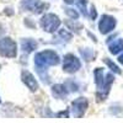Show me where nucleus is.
Wrapping results in <instances>:
<instances>
[{
	"label": "nucleus",
	"instance_id": "nucleus-1",
	"mask_svg": "<svg viewBox=\"0 0 123 123\" xmlns=\"http://www.w3.org/2000/svg\"><path fill=\"white\" fill-rule=\"evenodd\" d=\"M115 76L113 74H105L104 70L101 68H97L95 70V81H96V85H97V97L98 100H105L106 96L108 95L110 92V87L111 84L113 83Z\"/></svg>",
	"mask_w": 123,
	"mask_h": 123
},
{
	"label": "nucleus",
	"instance_id": "nucleus-2",
	"mask_svg": "<svg viewBox=\"0 0 123 123\" xmlns=\"http://www.w3.org/2000/svg\"><path fill=\"white\" fill-rule=\"evenodd\" d=\"M59 55L54 50H43L35 55V64L37 67V71L47 70V67L49 65L59 64Z\"/></svg>",
	"mask_w": 123,
	"mask_h": 123
},
{
	"label": "nucleus",
	"instance_id": "nucleus-3",
	"mask_svg": "<svg viewBox=\"0 0 123 123\" xmlns=\"http://www.w3.org/2000/svg\"><path fill=\"white\" fill-rule=\"evenodd\" d=\"M60 26V20L54 14H46L41 18V27H42L46 32H54Z\"/></svg>",
	"mask_w": 123,
	"mask_h": 123
},
{
	"label": "nucleus",
	"instance_id": "nucleus-4",
	"mask_svg": "<svg viewBox=\"0 0 123 123\" xmlns=\"http://www.w3.org/2000/svg\"><path fill=\"white\" fill-rule=\"evenodd\" d=\"M0 55L6 58H15L16 57V43L11 38H3L0 39Z\"/></svg>",
	"mask_w": 123,
	"mask_h": 123
},
{
	"label": "nucleus",
	"instance_id": "nucleus-5",
	"mask_svg": "<svg viewBox=\"0 0 123 123\" xmlns=\"http://www.w3.org/2000/svg\"><path fill=\"white\" fill-rule=\"evenodd\" d=\"M81 67L80 60L74 54H67L63 60V70L67 73H75Z\"/></svg>",
	"mask_w": 123,
	"mask_h": 123
},
{
	"label": "nucleus",
	"instance_id": "nucleus-6",
	"mask_svg": "<svg viewBox=\"0 0 123 123\" xmlns=\"http://www.w3.org/2000/svg\"><path fill=\"white\" fill-rule=\"evenodd\" d=\"M116 27V18L110 15H104L98 22V30L102 35H107Z\"/></svg>",
	"mask_w": 123,
	"mask_h": 123
},
{
	"label": "nucleus",
	"instance_id": "nucleus-7",
	"mask_svg": "<svg viewBox=\"0 0 123 123\" xmlns=\"http://www.w3.org/2000/svg\"><path fill=\"white\" fill-rule=\"evenodd\" d=\"M71 113H73L74 117L76 118H80L85 113V111L87 108V100L84 98V97H79L76 100L73 101V104H71Z\"/></svg>",
	"mask_w": 123,
	"mask_h": 123
},
{
	"label": "nucleus",
	"instance_id": "nucleus-8",
	"mask_svg": "<svg viewBox=\"0 0 123 123\" xmlns=\"http://www.w3.org/2000/svg\"><path fill=\"white\" fill-rule=\"evenodd\" d=\"M21 6L27 11H35L36 10V12H41L43 9L48 7L47 4H42L39 0H22Z\"/></svg>",
	"mask_w": 123,
	"mask_h": 123
},
{
	"label": "nucleus",
	"instance_id": "nucleus-9",
	"mask_svg": "<svg viewBox=\"0 0 123 123\" xmlns=\"http://www.w3.org/2000/svg\"><path fill=\"white\" fill-rule=\"evenodd\" d=\"M22 81L24 84L31 90V91H37L38 90V83L36 81L35 76L27 70L22 71Z\"/></svg>",
	"mask_w": 123,
	"mask_h": 123
},
{
	"label": "nucleus",
	"instance_id": "nucleus-10",
	"mask_svg": "<svg viewBox=\"0 0 123 123\" xmlns=\"http://www.w3.org/2000/svg\"><path fill=\"white\" fill-rule=\"evenodd\" d=\"M21 48L24 50V53H31L32 50H35L37 48V42H36V41H33V39H30V38L22 39Z\"/></svg>",
	"mask_w": 123,
	"mask_h": 123
},
{
	"label": "nucleus",
	"instance_id": "nucleus-11",
	"mask_svg": "<svg viewBox=\"0 0 123 123\" xmlns=\"http://www.w3.org/2000/svg\"><path fill=\"white\" fill-rule=\"evenodd\" d=\"M67 89H68V87H67L65 85L58 84V85H54V86H53L52 92H53V95H54L55 97L63 98V97H65V96L68 95V90H67Z\"/></svg>",
	"mask_w": 123,
	"mask_h": 123
},
{
	"label": "nucleus",
	"instance_id": "nucleus-12",
	"mask_svg": "<svg viewBox=\"0 0 123 123\" xmlns=\"http://www.w3.org/2000/svg\"><path fill=\"white\" fill-rule=\"evenodd\" d=\"M122 50H123V39H117L110 44V52L112 54H118Z\"/></svg>",
	"mask_w": 123,
	"mask_h": 123
},
{
	"label": "nucleus",
	"instance_id": "nucleus-13",
	"mask_svg": "<svg viewBox=\"0 0 123 123\" xmlns=\"http://www.w3.org/2000/svg\"><path fill=\"white\" fill-rule=\"evenodd\" d=\"M64 1L68 3V4H78V5L81 7V11H83V14L86 15V7H85L86 1H85V0H64Z\"/></svg>",
	"mask_w": 123,
	"mask_h": 123
},
{
	"label": "nucleus",
	"instance_id": "nucleus-14",
	"mask_svg": "<svg viewBox=\"0 0 123 123\" xmlns=\"http://www.w3.org/2000/svg\"><path fill=\"white\" fill-rule=\"evenodd\" d=\"M105 63H106V64L111 68V70H112V71H115L116 74H121V69H119V68H118L115 63H112V62H111L108 58H105Z\"/></svg>",
	"mask_w": 123,
	"mask_h": 123
},
{
	"label": "nucleus",
	"instance_id": "nucleus-15",
	"mask_svg": "<svg viewBox=\"0 0 123 123\" xmlns=\"http://www.w3.org/2000/svg\"><path fill=\"white\" fill-rule=\"evenodd\" d=\"M65 12H67V15H69L73 20H74V18L76 20V18H78V16H79V14L75 11V10H73V9H67V10H65Z\"/></svg>",
	"mask_w": 123,
	"mask_h": 123
},
{
	"label": "nucleus",
	"instance_id": "nucleus-16",
	"mask_svg": "<svg viewBox=\"0 0 123 123\" xmlns=\"http://www.w3.org/2000/svg\"><path fill=\"white\" fill-rule=\"evenodd\" d=\"M96 16H97L96 10H95V7H94V6H92V7H91V17H92V18H96Z\"/></svg>",
	"mask_w": 123,
	"mask_h": 123
},
{
	"label": "nucleus",
	"instance_id": "nucleus-17",
	"mask_svg": "<svg viewBox=\"0 0 123 123\" xmlns=\"http://www.w3.org/2000/svg\"><path fill=\"white\" fill-rule=\"evenodd\" d=\"M118 62H119V63H122V64H123V54H121V55L118 57Z\"/></svg>",
	"mask_w": 123,
	"mask_h": 123
}]
</instances>
